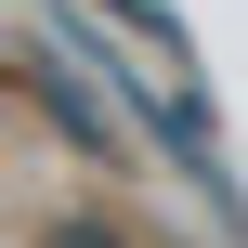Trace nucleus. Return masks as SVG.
Here are the masks:
<instances>
[{
    "label": "nucleus",
    "mask_w": 248,
    "mask_h": 248,
    "mask_svg": "<svg viewBox=\"0 0 248 248\" xmlns=\"http://www.w3.org/2000/svg\"><path fill=\"white\" fill-rule=\"evenodd\" d=\"M26 78H39V105H52V131H65V144H92V157H105V118H92V105H78V78H65V65H52V52H39V65H26Z\"/></svg>",
    "instance_id": "nucleus-1"
},
{
    "label": "nucleus",
    "mask_w": 248,
    "mask_h": 248,
    "mask_svg": "<svg viewBox=\"0 0 248 248\" xmlns=\"http://www.w3.org/2000/svg\"><path fill=\"white\" fill-rule=\"evenodd\" d=\"M92 13H118L144 52H183V13H170V0H92Z\"/></svg>",
    "instance_id": "nucleus-2"
},
{
    "label": "nucleus",
    "mask_w": 248,
    "mask_h": 248,
    "mask_svg": "<svg viewBox=\"0 0 248 248\" xmlns=\"http://www.w3.org/2000/svg\"><path fill=\"white\" fill-rule=\"evenodd\" d=\"M39 248H118V235H105L92 209H65V222H52V235H39Z\"/></svg>",
    "instance_id": "nucleus-3"
}]
</instances>
